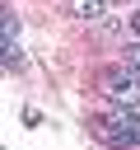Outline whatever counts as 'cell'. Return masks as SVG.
Returning a JSON list of instances; mask_svg holds the SVG:
<instances>
[{
    "mask_svg": "<svg viewBox=\"0 0 140 150\" xmlns=\"http://www.w3.org/2000/svg\"><path fill=\"white\" fill-rule=\"evenodd\" d=\"M131 33H135V38H140V9H135V14H131Z\"/></svg>",
    "mask_w": 140,
    "mask_h": 150,
    "instance_id": "obj_6",
    "label": "cell"
},
{
    "mask_svg": "<svg viewBox=\"0 0 140 150\" xmlns=\"http://www.w3.org/2000/svg\"><path fill=\"white\" fill-rule=\"evenodd\" d=\"M0 42H5V47H19V19H14L9 5L0 9Z\"/></svg>",
    "mask_w": 140,
    "mask_h": 150,
    "instance_id": "obj_4",
    "label": "cell"
},
{
    "mask_svg": "<svg viewBox=\"0 0 140 150\" xmlns=\"http://www.w3.org/2000/svg\"><path fill=\"white\" fill-rule=\"evenodd\" d=\"M98 89H103L112 103L135 108V103H140V70H135V66H107V70L98 75Z\"/></svg>",
    "mask_w": 140,
    "mask_h": 150,
    "instance_id": "obj_1",
    "label": "cell"
},
{
    "mask_svg": "<svg viewBox=\"0 0 140 150\" xmlns=\"http://www.w3.org/2000/svg\"><path fill=\"white\" fill-rule=\"evenodd\" d=\"M103 5H121V0H103Z\"/></svg>",
    "mask_w": 140,
    "mask_h": 150,
    "instance_id": "obj_7",
    "label": "cell"
},
{
    "mask_svg": "<svg viewBox=\"0 0 140 150\" xmlns=\"http://www.w3.org/2000/svg\"><path fill=\"white\" fill-rule=\"evenodd\" d=\"M65 9H70L75 19H84V23H98L107 5H103V0H65Z\"/></svg>",
    "mask_w": 140,
    "mask_h": 150,
    "instance_id": "obj_3",
    "label": "cell"
},
{
    "mask_svg": "<svg viewBox=\"0 0 140 150\" xmlns=\"http://www.w3.org/2000/svg\"><path fill=\"white\" fill-rule=\"evenodd\" d=\"M98 131H103L107 145H140V112H131V108L117 103V112L98 117Z\"/></svg>",
    "mask_w": 140,
    "mask_h": 150,
    "instance_id": "obj_2",
    "label": "cell"
},
{
    "mask_svg": "<svg viewBox=\"0 0 140 150\" xmlns=\"http://www.w3.org/2000/svg\"><path fill=\"white\" fill-rule=\"evenodd\" d=\"M126 66H135V70H140V42H131V47H126Z\"/></svg>",
    "mask_w": 140,
    "mask_h": 150,
    "instance_id": "obj_5",
    "label": "cell"
}]
</instances>
